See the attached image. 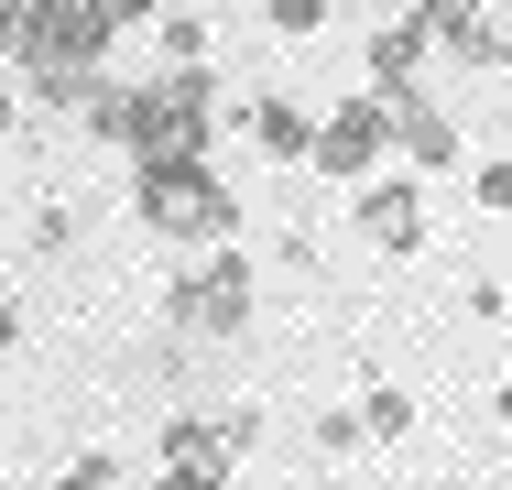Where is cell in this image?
I'll use <instances>...</instances> for the list:
<instances>
[{
    "mask_svg": "<svg viewBox=\"0 0 512 490\" xmlns=\"http://www.w3.org/2000/svg\"><path fill=\"white\" fill-rule=\"evenodd\" d=\"M262 33L306 44V33H327V0H262Z\"/></svg>",
    "mask_w": 512,
    "mask_h": 490,
    "instance_id": "obj_12",
    "label": "cell"
},
{
    "mask_svg": "<svg viewBox=\"0 0 512 490\" xmlns=\"http://www.w3.org/2000/svg\"><path fill=\"white\" fill-rule=\"evenodd\" d=\"M251 447H262V403H229V414H218V458H229V469H240V458H251Z\"/></svg>",
    "mask_w": 512,
    "mask_h": 490,
    "instance_id": "obj_14",
    "label": "cell"
},
{
    "mask_svg": "<svg viewBox=\"0 0 512 490\" xmlns=\"http://www.w3.org/2000/svg\"><path fill=\"white\" fill-rule=\"evenodd\" d=\"M425 55H436V44L414 33V11H404V22H382V33H371V88H382V98H393V88H425Z\"/></svg>",
    "mask_w": 512,
    "mask_h": 490,
    "instance_id": "obj_8",
    "label": "cell"
},
{
    "mask_svg": "<svg viewBox=\"0 0 512 490\" xmlns=\"http://www.w3.org/2000/svg\"><path fill=\"white\" fill-rule=\"evenodd\" d=\"M164 458H175V469H229V458H218V414H186V403H175V414H164Z\"/></svg>",
    "mask_w": 512,
    "mask_h": 490,
    "instance_id": "obj_9",
    "label": "cell"
},
{
    "mask_svg": "<svg viewBox=\"0 0 512 490\" xmlns=\"http://www.w3.org/2000/svg\"><path fill=\"white\" fill-rule=\"evenodd\" d=\"M360 436H371V447H393V436H414V392L371 382V392H360Z\"/></svg>",
    "mask_w": 512,
    "mask_h": 490,
    "instance_id": "obj_11",
    "label": "cell"
},
{
    "mask_svg": "<svg viewBox=\"0 0 512 490\" xmlns=\"http://www.w3.org/2000/svg\"><path fill=\"white\" fill-rule=\"evenodd\" d=\"M11 120H22V88H11V66H0V131H11Z\"/></svg>",
    "mask_w": 512,
    "mask_h": 490,
    "instance_id": "obj_22",
    "label": "cell"
},
{
    "mask_svg": "<svg viewBox=\"0 0 512 490\" xmlns=\"http://www.w3.org/2000/svg\"><path fill=\"white\" fill-rule=\"evenodd\" d=\"M11 349H22V305L0 294V371H11Z\"/></svg>",
    "mask_w": 512,
    "mask_h": 490,
    "instance_id": "obj_21",
    "label": "cell"
},
{
    "mask_svg": "<svg viewBox=\"0 0 512 490\" xmlns=\"http://www.w3.org/2000/svg\"><path fill=\"white\" fill-rule=\"evenodd\" d=\"M491 403H502V425H512V382H502V392H491Z\"/></svg>",
    "mask_w": 512,
    "mask_h": 490,
    "instance_id": "obj_23",
    "label": "cell"
},
{
    "mask_svg": "<svg viewBox=\"0 0 512 490\" xmlns=\"http://www.w3.org/2000/svg\"><path fill=\"white\" fill-rule=\"evenodd\" d=\"M153 33H164V66H207V22L197 11H175V22L153 11Z\"/></svg>",
    "mask_w": 512,
    "mask_h": 490,
    "instance_id": "obj_13",
    "label": "cell"
},
{
    "mask_svg": "<svg viewBox=\"0 0 512 490\" xmlns=\"http://www.w3.org/2000/svg\"><path fill=\"white\" fill-rule=\"evenodd\" d=\"M99 142H120V153H207L218 142V77L207 66H164L153 88H120Z\"/></svg>",
    "mask_w": 512,
    "mask_h": 490,
    "instance_id": "obj_2",
    "label": "cell"
},
{
    "mask_svg": "<svg viewBox=\"0 0 512 490\" xmlns=\"http://www.w3.org/2000/svg\"><path fill=\"white\" fill-rule=\"evenodd\" d=\"M447 490H469V480H447Z\"/></svg>",
    "mask_w": 512,
    "mask_h": 490,
    "instance_id": "obj_24",
    "label": "cell"
},
{
    "mask_svg": "<svg viewBox=\"0 0 512 490\" xmlns=\"http://www.w3.org/2000/svg\"><path fill=\"white\" fill-rule=\"evenodd\" d=\"M55 490H120V469L88 447V458H66V469H55Z\"/></svg>",
    "mask_w": 512,
    "mask_h": 490,
    "instance_id": "obj_18",
    "label": "cell"
},
{
    "mask_svg": "<svg viewBox=\"0 0 512 490\" xmlns=\"http://www.w3.org/2000/svg\"><path fill=\"white\" fill-rule=\"evenodd\" d=\"M218 480H229V469H175V458H164V480H153V490H218Z\"/></svg>",
    "mask_w": 512,
    "mask_h": 490,
    "instance_id": "obj_19",
    "label": "cell"
},
{
    "mask_svg": "<svg viewBox=\"0 0 512 490\" xmlns=\"http://www.w3.org/2000/svg\"><path fill=\"white\" fill-rule=\"evenodd\" d=\"M382 153H393V109H382V88L338 98V109L316 120V142H306V164H316V175H338V186L382 175Z\"/></svg>",
    "mask_w": 512,
    "mask_h": 490,
    "instance_id": "obj_4",
    "label": "cell"
},
{
    "mask_svg": "<svg viewBox=\"0 0 512 490\" xmlns=\"http://www.w3.org/2000/svg\"><path fill=\"white\" fill-rule=\"evenodd\" d=\"M469 196H480V207H491V218H512V153H491V164H480V175H469Z\"/></svg>",
    "mask_w": 512,
    "mask_h": 490,
    "instance_id": "obj_16",
    "label": "cell"
},
{
    "mask_svg": "<svg viewBox=\"0 0 512 490\" xmlns=\"http://www.w3.org/2000/svg\"><path fill=\"white\" fill-rule=\"evenodd\" d=\"M22 240H33V262H55V251L77 240V218H66V207H33V229H22Z\"/></svg>",
    "mask_w": 512,
    "mask_h": 490,
    "instance_id": "obj_17",
    "label": "cell"
},
{
    "mask_svg": "<svg viewBox=\"0 0 512 490\" xmlns=\"http://www.w3.org/2000/svg\"><path fill=\"white\" fill-rule=\"evenodd\" d=\"M316 447H327V458H360V447H371V436H360V403H327V414H316Z\"/></svg>",
    "mask_w": 512,
    "mask_h": 490,
    "instance_id": "obj_15",
    "label": "cell"
},
{
    "mask_svg": "<svg viewBox=\"0 0 512 490\" xmlns=\"http://www.w3.org/2000/svg\"><path fill=\"white\" fill-rule=\"evenodd\" d=\"M240 131L262 142V164H306V142H316V109H306V98H251V109H240Z\"/></svg>",
    "mask_w": 512,
    "mask_h": 490,
    "instance_id": "obj_7",
    "label": "cell"
},
{
    "mask_svg": "<svg viewBox=\"0 0 512 490\" xmlns=\"http://www.w3.org/2000/svg\"><path fill=\"white\" fill-rule=\"evenodd\" d=\"M153 11H164V0H99V22H109V33H120V22H153Z\"/></svg>",
    "mask_w": 512,
    "mask_h": 490,
    "instance_id": "obj_20",
    "label": "cell"
},
{
    "mask_svg": "<svg viewBox=\"0 0 512 490\" xmlns=\"http://www.w3.org/2000/svg\"><path fill=\"white\" fill-rule=\"evenodd\" d=\"M414 33H425L436 55H458V44L480 33V0H414Z\"/></svg>",
    "mask_w": 512,
    "mask_h": 490,
    "instance_id": "obj_10",
    "label": "cell"
},
{
    "mask_svg": "<svg viewBox=\"0 0 512 490\" xmlns=\"http://www.w3.org/2000/svg\"><path fill=\"white\" fill-rule=\"evenodd\" d=\"M382 109H393V153H404L414 175H458V164H469V142H458V120H447V109H436L425 88H393Z\"/></svg>",
    "mask_w": 512,
    "mask_h": 490,
    "instance_id": "obj_6",
    "label": "cell"
},
{
    "mask_svg": "<svg viewBox=\"0 0 512 490\" xmlns=\"http://www.w3.org/2000/svg\"><path fill=\"white\" fill-rule=\"evenodd\" d=\"M131 218L175 251H218L240 240V196L207 175V153H131Z\"/></svg>",
    "mask_w": 512,
    "mask_h": 490,
    "instance_id": "obj_1",
    "label": "cell"
},
{
    "mask_svg": "<svg viewBox=\"0 0 512 490\" xmlns=\"http://www.w3.org/2000/svg\"><path fill=\"white\" fill-rule=\"evenodd\" d=\"M349 229L371 251H425V175H360L349 186Z\"/></svg>",
    "mask_w": 512,
    "mask_h": 490,
    "instance_id": "obj_5",
    "label": "cell"
},
{
    "mask_svg": "<svg viewBox=\"0 0 512 490\" xmlns=\"http://www.w3.org/2000/svg\"><path fill=\"white\" fill-rule=\"evenodd\" d=\"M251 316H262V273H251V251H240V240H218L197 273H175V284H164V327H175V338L229 349Z\"/></svg>",
    "mask_w": 512,
    "mask_h": 490,
    "instance_id": "obj_3",
    "label": "cell"
}]
</instances>
